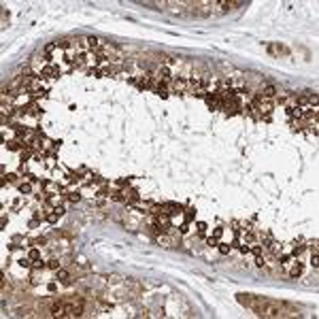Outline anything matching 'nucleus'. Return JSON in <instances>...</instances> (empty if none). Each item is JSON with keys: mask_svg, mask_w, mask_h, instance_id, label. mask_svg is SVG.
Instances as JSON below:
<instances>
[{"mask_svg": "<svg viewBox=\"0 0 319 319\" xmlns=\"http://www.w3.org/2000/svg\"><path fill=\"white\" fill-rule=\"evenodd\" d=\"M19 189H21V194H30V189H32V187H30V183H21V187H19Z\"/></svg>", "mask_w": 319, "mask_h": 319, "instance_id": "nucleus-4", "label": "nucleus"}, {"mask_svg": "<svg viewBox=\"0 0 319 319\" xmlns=\"http://www.w3.org/2000/svg\"><path fill=\"white\" fill-rule=\"evenodd\" d=\"M277 94V87H272V85H268L266 89H264V94H262V98H272Z\"/></svg>", "mask_w": 319, "mask_h": 319, "instance_id": "nucleus-3", "label": "nucleus"}, {"mask_svg": "<svg viewBox=\"0 0 319 319\" xmlns=\"http://www.w3.org/2000/svg\"><path fill=\"white\" fill-rule=\"evenodd\" d=\"M9 149L17 151V149H19V141H11V143H9Z\"/></svg>", "mask_w": 319, "mask_h": 319, "instance_id": "nucleus-5", "label": "nucleus"}, {"mask_svg": "<svg viewBox=\"0 0 319 319\" xmlns=\"http://www.w3.org/2000/svg\"><path fill=\"white\" fill-rule=\"evenodd\" d=\"M238 302L249 306L257 317H283L285 315V304L274 302V300H266L260 296H249V294H238Z\"/></svg>", "mask_w": 319, "mask_h": 319, "instance_id": "nucleus-1", "label": "nucleus"}, {"mask_svg": "<svg viewBox=\"0 0 319 319\" xmlns=\"http://www.w3.org/2000/svg\"><path fill=\"white\" fill-rule=\"evenodd\" d=\"M58 277H60V281H68V272H64V270H62Z\"/></svg>", "mask_w": 319, "mask_h": 319, "instance_id": "nucleus-6", "label": "nucleus"}, {"mask_svg": "<svg viewBox=\"0 0 319 319\" xmlns=\"http://www.w3.org/2000/svg\"><path fill=\"white\" fill-rule=\"evenodd\" d=\"M300 270H302V266L296 262V264H292V266L287 268V274H289V277H298V274H300Z\"/></svg>", "mask_w": 319, "mask_h": 319, "instance_id": "nucleus-2", "label": "nucleus"}]
</instances>
